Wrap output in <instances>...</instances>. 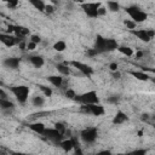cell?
Here are the masks:
<instances>
[{
    "label": "cell",
    "mask_w": 155,
    "mask_h": 155,
    "mask_svg": "<svg viewBox=\"0 0 155 155\" xmlns=\"http://www.w3.org/2000/svg\"><path fill=\"white\" fill-rule=\"evenodd\" d=\"M25 48H27V50H29V51H33V50H35V48H36V44H34V42H31V41H28V42H27Z\"/></svg>",
    "instance_id": "cell-37"
},
{
    "label": "cell",
    "mask_w": 155,
    "mask_h": 155,
    "mask_svg": "<svg viewBox=\"0 0 155 155\" xmlns=\"http://www.w3.org/2000/svg\"><path fill=\"white\" fill-rule=\"evenodd\" d=\"M47 81L54 87H62L63 85V78L61 75H50L47 76Z\"/></svg>",
    "instance_id": "cell-12"
},
{
    "label": "cell",
    "mask_w": 155,
    "mask_h": 155,
    "mask_svg": "<svg viewBox=\"0 0 155 155\" xmlns=\"http://www.w3.org/2000/svg\"><path fill=\"white\" fill-rule=\"evenodd\" d=\"M31 103H33L34 107H42L44 103H45V99H44V97H41V96H36V97L33 98Z\"/></svg>",
    "instance_id": "cell-27"
},
{
    "label": "cell",
    "mask_w": 155,
    "mask_h": 155,
    "mask_svg": "<svg viewBox=\"0 0 155 155\" xmlns=\"http://www.w3.org/2000/svg\"><path fill=\"white\" fill-rule=\"evenodd\" d=\"M119 44L115 39H105V51H115L117 50Z\"/></svg>",
    "instance_id": "cell-17"
},
{
    "label": "cell",
    "mask_w": 155,
    "mask_h": 155,
    "mask_svg": "<svg viewBox=\"0 0 155 155\" xmlns=\"http://www.w3.org/2000/svg\"><path fill=\"white\" fill-rule=\"evenodd\" d=\"M76 102H79L80 104H99V98H98V94L96 91H88V92H85L80 96H76L75 99Z\"/></svg>",
    "instance_id": "cell-3"
},
{
    "label": "cell",
    "mask_w": 155,
    "mask_h": 155,
    "mask_svg": "<svg viewBox=\"0 0 155 155\" xmlns=\"http://www.w3.org/2000/svg\"><path fill=\"white\" fill-rule=\"evenodd\" d=\"M143 54H144V52H143V51H137V52H136V58H137V59H139V58H142V57H143Z\"/></svg>",
    "instance_id": "cell-45"
},
{
    "label": "cell",
    "mask_w": 155,
    "mask_h": 155,
    "mask_svg": "<svg viewBox=\"0 0 155 155\" xmlns=\"http://www.w3.org/2000/svg\"><path fill=\"white\" fill-rule=\"evenodd\" d=\"M64 96L68 98V99H75V97H76V93H75V91L73 90V88H68V90H65V93H64Z\"/></svg>",
    "instance_id": "cell-29"
},
{
    "label": "cell",
    "mask_w": 155,
    "mask_h": 155,
    "mask_svg": "<svg viewBox=\"0 0 155 155\" xmlns=\"http://www.w3.org/2000/svg\"><path fill=\"white\" fill-rule=\"evenodd\" d=\"M80 7L84 10V12H85L88 17H91V18H96V17H98V13H97V11H96V10H91V8L84 7V6H81V5H80Z\"/></svg>",
    "instance_id": "cell-26"
},
{
    "label": "cell",
    "mask_w": 155,
    "mask_h": 155,
    "mask_svg": "<svg viewBox=\"0 0 155 155\" xmlns=\"http://www.w3.org/2000/svg\"><path fill=\"white\" fill-rule=\"evenodd\" d=\"M126 12L130 15L131 17V21H133L136 24L137 23H142L144 22L147 18H148V13L142 11L138 6H130V7H126Z\"/></svg>",
    "instance_id": "cell-2"
},
{
    "label": "cell",
    "mask_w": 155,
    "mask_h": 155,
    "mask_svg": "<svg viewBox=\"0 0 155 155\" xmlns=\"http://www.w3.org/2000/svg\"><path fill=\"white\" fill-rule=\"evenodd\" d=\"M29 41H31V42H34V44H40L41 42V38L39 36V35H35V34H33V35H30V40Z\"/></svg>",
    "instance_id": "cell-32"
},
{
    "label": "cell",
    "mask_w": 155,
    "mask_h": 155,
    "mask_svg": "<svg viewBox=\"0 0 155 155\" xmlns=\"http://www.w3.org/2000/svg\"><path fill=\"white\" fill-rule=\"evenodd\" d=\"M8 155H30V154H25V153H19V151H10Z\"/></svg>",
    "instance_id": "cell-44"
},
{
    "label": "cell",
    "mask_w": 155,
    "mask_h": 155,
    "mask_svg": "<svg viewBox=\"0 0 155 155\" xmlns=\"http://www.w3.org/2000/svg\"><path fill=\"white\" fill-rule=\"evenodd\" d=\"M127 120H128L127 115H126L124 111L117 110L116 114H115V116L113 117V124H114V125H120V124H122V122H125V121H127Z\"/></svg>",
    "instance_id": "cell-11"
},
{
    "label": "cell",
    "mask_w": 155,
    "mask_h": 155,
    "mask_svg": "<svg viewBox=\"0 0 155 155\" xmlns=\"http://www.w3.org/2000/svg\"><path fill=\"white\" fill-rule=\"evenodd\" d=\"M57 70L62 74V75H69L70 74V69L68 67V62H64V63H58L56 65Z\"/></svg>",
    "instance_id": "cell-19"
},
{
    "label": "cell",
    "mask_w": 155,
    "mask_h": 155,
    "mask_svg": "<svg viewBox=\"0 0 155 155\" xmlns=\"http://www.w3.org/2000/svg\"><path fill=\"white\" fill-rule=\"evenodd\" d=\"M128 154L130 155H147V149H136Z\"/></svg>",
    "instance_id": "cell-31"
},
{
    "label": "cell",
    "mask_w": 155,
    "mask_h": 155,
    "mask_svg": "<svg viewBox=\"0 0 155 155\" xmlns=\"http://www.w3.org/2000/svg\"><path fill=\"white\" fill-rule=\"evenodd\" d=\"M124 24H125L130 30H133V29L136 28V23H134L133 21H131V19H125V21H124Z\"/></svg>",
    "instance_id": "cell-30"
},
{
    "label": "cell",
    "mask_w": 155,
    "mask_h": 155,
    "mask_svg": "<svg viewBox=\"0 0 155 155\" xmlns=\"http://www.w3.org/2000/svg\"><path fill=\"white\" fill-rule=\"evenodd\" d=\"M81 6H84V7H87V8H91V10H98L101 6H102V4L101 2H82V4H80Z\"/></svg>",
    "instance_id": "cell-23"
},
{
    "label": "cell",
    "mask_w": 155,
    "mask_h": 155,
    "mask_svg": "<svg viewBox=\"0 0 155 155\" xmlns=\"http://www.w3.org/2000/svg\"><path fill=\"white\" fill-rule=\"evenodd\" d=\"M70 140H71V143H73V147H74V149H78V148H80V143H79V139H78L76 137H71V138H70Z\"/></svg>",
    "instance_id": "cell-36"
},
{
    "label": "cell",
    "mask_w": 155,
    "mask_h": 155,
    "mask_svg": "<svg viewBox=\"0 0 155 155\" xmlns=\"http://www.w3.org/2000/svg\"><path fill=\"white\" fill-rule=\"evenodd\" d=\"M117 68H119V65H117V63H115V62H113V63L109 64V69H110L111 71H116Z\"/></svg>",
    "instance_id": "cell-40"
},
{
    "label": "cell",
    "mask_w": 155,
    "mask_h": 155,
    "mask_svg": "<svg viewBox=\"0 0 155 155\" xmlns=\"http://www.w3.org/2000/svg\"><path fill=\"white\" fill-rule=\"evenodd\" d=\"M140 119H142V121H148L149 120V114H143Z\"/></svg>",
    "instance_id": "cell-48"
},
{
    "label": "cell",
    "mask_w": 155,
    "mask_h": 155,
    "mask_svg": "<svg viewBox=\"0 0 155 155\" xmlns=\"http://www.w3.org/2000/svg\"><path fill=\"white\" fill-rule=\"evenodd\" d=\"M97 136H98V131L96 127H87L80 132V138L85 143H93L97 139Z\"/></svg>",
    "instance_id": "cell-4"
},
{
    "label": "cell",
    "mask_w": 155,
    "mask_h": 155,
    "mask_svg": "<svg viewBox=\"0 0 155 155\" xmlns=\"http://www.w3.org/2000/svg\"><path fill=\"white\" fill-rule=\"evenodd\" d=\"M0 155H7V153L4 151V150H0Z\"/></svg>",
    "instance_id": "cell-49"
},
{
    "label": "cell",
    "mask_w": 155,
    "mask_h": 155,
    "mask_svg": "<svg viewBox=\"0 0 155 155\" xmlns=\"http://www.w3.org/2000/svg\"><path fill=\"white\" fill-rule=\"evenodd\" d=\"M39 88L41 90V92L44 93V96H45V97H51V96H52V93H53L52 88H51V87H48V86L39 85Z\"/></svg>",
    "instance_id": "cell-24"
},
{
    "label": "cell",
    "mask_w": 155,
    "mask_h": 155,
    "mask_svg": "<svg viewBox=\"0 0 155 155\" xmlns=\"http://www.w3.org/2000/svg\"><path fill=\"white\" fill-rule=\"evenodd\" d=\"M93 155H113V154L109 150H102V151H99L97 154H93Z\"/></svg>",
    "instance_id": "cell-43"
},
{
    "label": "cell",
    "mask_w": 155,
    "mask_h": 155,
    "mask_svg": "<svg viewBox=\"0 0 155 155\" xmlns=\"http://www.w3.org/2000/svg\"><path fill=\"white\" fill-rule=\"evenodd\" d=\"M90 111L94 116H101L105 113L104 107L102 104H90Z\"/></svg>",
    "instance_id": "cell-10"
},
{
    "label": "cell",
    "mask_w": 155,
    "mask_h": 155,
    "mask_svg": "<svg viewBox=\"0 0 155 155\" xmlns=\"http://www.w3.org/2000/svg\"><path fill=\"white\" fill-rule=\"evenodd\" d=\"M74 155H84V153H82L81 148H78V149H75V153H74Z\"/></svg>",
    "instance_id": "cell-47"
},
{
    "label": "cell",
    "mask_w": 155,
    "mask_h": 155,
    "mask_svg": "<svg viewBox=\"0 0 155 155\" xmlns=\"http://www.w3.org/2000/svg\"><path fill=\"white\" fill-rule=\"evenodd\" d=\"M58 145H59V147H61L65 153H68V151H70V150H73V149H74V147H73V143H71L70 138H69V139L61 140V142L58 143Z\"/></svg>",
    "instance_id": "cell-18"
},
{
    "label": "cell",
    "mask_w": 155,
    "mask_h": 155,
    "mask_svg": "<svg viewBox=\"0 0 155 155\" xmlns=\"http://www.w3.org/2000/svg\"><path fill=\"white\" fill-rule=\"evenodd\" d=\"M67 48V44H65V41H57L54 45H53V50L54 51H57V52H63L64 50Z\"/></svg>",
    "instance_id": "cell-22"
},
{
    "label": "cell",
    "mask_w": 155,
    "mask_h": 155,
    "mask_svg": "<svg viewBox=\"0 0 155 155\" xmlns=\"http://www.w3.org/2000/svg\"><path fill=\"white\" fill-rule=\"evenodd\" d=\"M10 91L15 94L16 99L18 101V103L23 104V103L27 102L30 90H29V87L25 86V85H18V86H12V87H10Z\"/></svg>",
    "instance_id": "cell-1"
},
{
    "label": "cell",
    "mask_w": 155,
    "mask_h": 155,
    "mask_svg": "<svg viewBox=\"0 0 155 155\" xmlns=\"http://www.w3.org/2000/svg\"><path fill=\"white\" fill-rule=\"evenodd\" d=\"M41 136H44L46 139H48L50 142L56 143V144H58L63 138V136L54 128H45V131H44V133Z\"/></svg>",
    "instance_id": "cell-5"
},
{
    "label": "cell",
    "mask_w": 155,
    "mask_h": 155,
    "mask_svg": "<svg viewBox=\"0 0 155 155\" xmlns=\"http://www.w3.org/2000/svg\"><path fill=\"white\" fill-rule=\"evenodd\" d=\"M0 98H7V94L2 88H0Z\"/></svg>",
    "instance_id": "cell-46"
},
{
    "label": "cell",
    "mask_w": 155,
    "mask_h": 155,
    "mask_svg": "<svg viewBox=\"0 0 155 155\" xmlns=\"http://www.w3.org/2000/svg\"><path fill=\"white\" fill-rule=\"evenodd\" d=\"M13 108L15 104L11 101H8L7 98H0V109L6 111V110H13Z\"/></svg>",
    "instance_id": "cell-16"
},
{
    "label": "cell",
    "mask_w": 155,
    "mask_h": 155,
    "mask_svg": "<svg viewBox=\"0 0 155 155\" xmlns=\"http://www.w3.org/2000/svg\"><path fill=\"white\" fill-rule=\"evenodd\" d=\"M113 78H114L115 80H119V79L121 78V73L117 71V70H116V71H113Z\"/></svg>",
    "instance_id": "cell-42"
},
{
    "label": "cell",
    "mask_w": 155,
    "mask_h": 155,
    "mask_svg": "<svg viewBox=\"0 0 155 155\" xmlns=\"http://www.w3.org/2000/svg\"><path fill=\"white\" fill-rule=\"evenodd\" d=\"M68 64L73 65L74 68H76V69L80 70L84 75H86V76H88V78L93 74V68L90 67V65H87V64H85V63H81V62H78V61H71V62H69Z\"/></svg>",
    "instance_id": "cell-6"
},
{
    "label": "cell",
    "mask_w": 155,
    "mask_h": 155,
    "mask_svg": "<svg viewBox=\"0 0 155 155\" xmlns=\"http://www.w3.org/2000/svg\"><path fill=\"white\" fill-rule=\"evenodd\" d=\"M94 50H96L98 53L105 52V38H103L102 35H97V36H96Z\"/></svg>",
    "instance_id": "cell-8"
},
{
    "label": "cell",
    "mask_w": 155,
    "mask_h": 155,
    "mask_svg": "<svg viewBox=\"0 0 155 155\" xmlns=\"http://www.w3.org/2000/svg\"><path fill=\"white\" fill-rule=\"evenodd\" d=\"M133 35H136L139 40H142V41H144V42H149L151 39L149 38V35H148V33H147V29H139V30H130Z\"/></svg>",
    "instance_id": "cell-9"
},
{
    "label": "cell",
    "mask_w": 155,
    "mask_h": 155,
    "mask_svg": "<svg viewBox=\"0 0 155 155\" xmlns=\"http://www.w3.org/2000/svg\"><path fill=\"white\" fill-rule=\"evenodd\" d=\"M133 78H136L137 80H140V81H148L149 79H150V76L147 74V73H144V71H136V70H131V71H128Z\"/></svg>",
    "instance_id": "cell-14"
},
{
    "label": "cell",
    "mask_w": 155,
    "mask_h": 155,
    "mask_svg": "<svg viewBox=\"0 0 155 155\" xmlns=\"http://www.w3.org/2000/svg\"><path fill=\"white\" fill-rule=\"evenodd\" d=\"M117 51L121 52L122 54L127 56V57H132L133 56V50L131 47H128V46H119L117 47Z\"/></svg>",
    "instance_id": "cell-21"
},
{
    "label": "cell",
    "mask_w": 155,
    "mask_h": 155,
    "mask_svg": "<svg viewBox=\"0 0 155 155\" xmlns=\"http://www.w3.org/2000/svg\"><path fill=\"white\" fill-rule=\"evenodd\" d=\"M116 155H130V154H122V153H120V154H116Z\"/></svg>",
    "instance_id": "cell-50"
},
{
    "label": "cell",
    "mask_w": 155,
    "mask_h": 155,
    "mask_svg": "<svg viewBox=\"0 0 155 155\" xmlns=\"http://www.w3.org/2000/svg\"><path fill=\"white\" fill-rule=\"evenodd\" d=\"M29 128L31 131H34L35 133H38V134H42L46 127H45V125L42 122H33V124L29 125Z\"/></svg>",
    "instance_id": "cell-15"
},
{
    "label": "cell",
    "mask_w": 155,
    "mask_h": 155,
    "mask_svg": "<svg viewBox=\"0 0 155 155\" xmlns=\"http://www.w3.org/2000/svg\"><path fill=\"white\" fill-rule=\"evenodd\" d=\"M54 130H57L62 136H64V133H65V131H67V128H65V126L62 124V122H56L54 124V127H53Z\"/></svg>",
    "instance_id": "cell-28"
},
{
    "label": "cell",
    "mask_w": 155,
    "mask_h": 155,
    "mask_svg": "<svg viewBox=\"0 0 155 155\" xmlns=\"http://www.w3.org/2000/svg\"><path fill=\"white\" fill-rule=\"evenodd\" d=\"M86 54H87V56H90V57H94V56H97V54H98V52H97L94 48H90V50H87V51H86Z\"/></svg>",
    "instance_id": "cell-39"
},
{
    "label": "cell",
    "mask_w": 155,
    "mask_h": 155,
    "mask_svg": "<svg viewBox=\"0 0 155 155\" xmlns=\"http://www.w3.org/2000/svg\"><path fill=\"white\" fill-rule=\"evenodd\" d=\"M18 4H19V2H18L17 0H12V1H7V2H6V5H7L8 8H16Z\"/></svg>",
    "instance_id": "cell-35"
},
{
    "label": "cell",
    "mask_w": 155,
    "mask_h": 155,
    "mask_svg": "<svg viewBox=\"0 0 155 155\" xmlns=\"http://www.w3.org/2000/svg\"><path fill=\"white\" fill-rule=\"evenodd\" d=\"M107 5H108V8H109L111 12H117L119 8H120V4L116 2V1H108Z\"/></svg>",
    "instance_id": "cell-25"
},
{
    "label": "cell",
    "mask_w": 155,
    "mask_h": 155,
    "mask_svg": "<svg viewBox=\"0 0 155 155\" xmlns=\"http://www.w3.org/2000/svg\"><path fill=\"white\" fill-rule=\"evenodd\" d=\"M29 62L35 67V68H41L45 64V61L41 56H30L29 57Z\"/></svg>",
    "instance_id": "cell-13"
},
{
    "label": "cell",
    "mask_w": 155,
    "mask_h": 155,
    "mask_svg": "<svg viewBox=\"0 0 155 155\" xmlns=\"http://www.w3.org/2000/svg\"><path fill=\"white\" fill-rule=\"evenodd\" d=\"M80 111H81V113H85V114H91V111H90V105H87V104H81V105H80Z\"/></svg>",
    "instance_id": "cell-34"
},
{
    "label": "cell",
    "mask_w": 155,
    "mask_h": 155,
    "mask_svg": "<svg viewBox=\"0 0 155 155\" xmlns=\"http://www.w3.org/2000/svg\"><path fill=\"white\" fill-rule=\"evenodd\" d=\"M105 12H107V10H105L104 7H102V6H101V7L97 10V13H98V16H104V15H105Z\"/></svg>",
    "instance_id": "cell-41"
},
{
    "label": "cell",
    "mask_w": 155,
    "mask_h": 155,
    "mask_svg": "<svg viewBox=\"0 0 155 155\" xmlns=\"http://www.w3.org/2000/svg\"><path fill=\"white\" fill-rule=\"evenodd\" d=\"M29 2L36 8V10H39V11H41V12H44L45 11V2L44 1H41V0H29Z\"/></svg>",
    "instance_id": "cell-20"
},
{
    "label": "cell",
    "mask_w": 155,
    "mask_h": 155,
    "mask_svg": "<svg viewBox=\"0 0 155 155\" xmlns=\"http://www.w3.org/2000/svg\"><path fill=\"white\" fill-rule=\"evenodd\" d=\"M44 12H46L47 15H51V13L54 12V7L51 4H47V5H45V11Z\"/></svg>",
    "instance_id": "cell-33"
},
{
    "label": "cell",
    "mask_w": 155,
    "mask_h": 155,
    "mask_svg": "<svg viewBox=\"0 0 155 155\" xmlns=\"http://www.w3.org/2000/svg\"><path fill=\"white\" fill-rule=\"evenodd\" d=\"M19 63H21V59L17 57H8L2 61V64L8 69H17L19 67Z\"/></svg>",
    "instance_id": "cell-7"
},
{
    "label": "cell",
    "mask_w": 155,
    "mask_h": 155,
    "mask_svg": "<svg viewBox=\"0 0 155 155\" xmlns=\"http://www.w3.org/2000/svg\"><path fill=\"white\" fill-rule=\"evenodd\" d=\"M119 99H120L119 96H111V97L108 98V102H109V103H113V104H116V103L119 102Z\"/></svg>",
    "instance_id": "cell-38"
}]
</instances>
